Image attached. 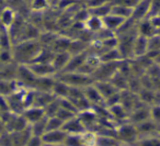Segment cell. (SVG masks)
Masks as SVG:
<instances>
[{"label":"cell","instance_id":"cell-3","mask_svg":"<svg viewBox=\"0 0 160 146\" xmlns=\"http://www.w3.org/2000/svg\"><path fill=\"white\" fill-rule=\"evenodd\" d=\"M102 20H103V25H104L105 29L111 32H114V31H118L121 29V27L123 25V23H124V21L126 19H123L113 13H110L107 17L102 18Z\"/></svg>","mask_w":160,"mask_h":146},{"label":"cell","instance_id":"cell-1","mask_svg":"<svg viewBox=\"0 0 160 146\" xmlns=\"http://www.w3.org/2000/svg\"><path fill=\"white\" fill-rule=\"evenodd\" d=\"M66 131L62 128H58V130L53 131H47L42 135V141L48 144H58L60 142L66 141Z\"/></svg>","mask_w":160,"mask_h":146},{"label":"cell","instance_id":"cell-2","mask_svg":"<svg viewBox=\"0 0 160 146\" xmlns=\"http://www.w3.org/2000/svg\"><path fill=\"white\" fill-rule=\"evenodd\" d=\"M148 52V38L137 34L133 46V56L135 58L144 56Z\"/></svg>","mask_w":160,"mask_h":146},{"label":"cell","instance_id":"cell-5","mask_svg":"<svg viewBox=\"0 0 160 146\" xmlns=\"http://www.w3.org/2000/svg\"><path fill=\"white\" fill-rule=\"evenodd\" d=\"M69 60H70V55H69L68 53H66V52H62L60 53H57L55 56L53 57V60H51V63L53 64L54 68L57 70V69H60L62 68V67H66L67 65H68Z\"/></svg>","mask_w":160,"mask_h":146},{"label":"cell","instance_id":"cell-7","mask_svg":"<svg viewBox=\"0 0 160 146\" xmlns=\"http://www.w3.org/2000/svg\"><path fill=\"white\" fill-rule=\"evenodd\" d=\"M159 13H160V0H151L148 18L159 16Z\"/></svg>","mask_w":160,"mask_h":146},{"label":"cell","instance_id":"cell-4","mask_svg":"<svg viewBox=\"0 0 160 146\" xmlns=\"http://www.w3.org/2000/svg\"><path fill=\"white\" fill-rule=\"evenodd\" d=\"M133 7L129 6L121 5V3H112V10L111 13L115 14L118 17H121L123 19H129L133 16Z\"/></svg>","mask_w":160,"mask_h":146},{"label":"cell","instance_id":"cell-6","mask_svg":"<svg viewBox=\"0 0 160 146\" xmlns=\"http://www.w3.org/2000/svg\"><path fill=\"white\" fill-rule=\"evenodd\" d=\"M131 119L133 120L134 123H142L144 121H147V120L150 119V110H146L144 108H139V109H135L133 111V114H132Z\"/></svg>","mask_w":160,"mask_h":146},{"label":"cell","instance_id":"cell-8","mask_svg":"<svg viewBox=\"0 0 160 146\" xmlns=\"http://www.w3.org/2000/svg\"><path fill=\"white\" fill-rule=\"evenodd\" d=\"M150 119L158 125L160 124V104H155L150 109Z\"/></svg>","mask_w":160,"mask_h":146}]
</instances>
